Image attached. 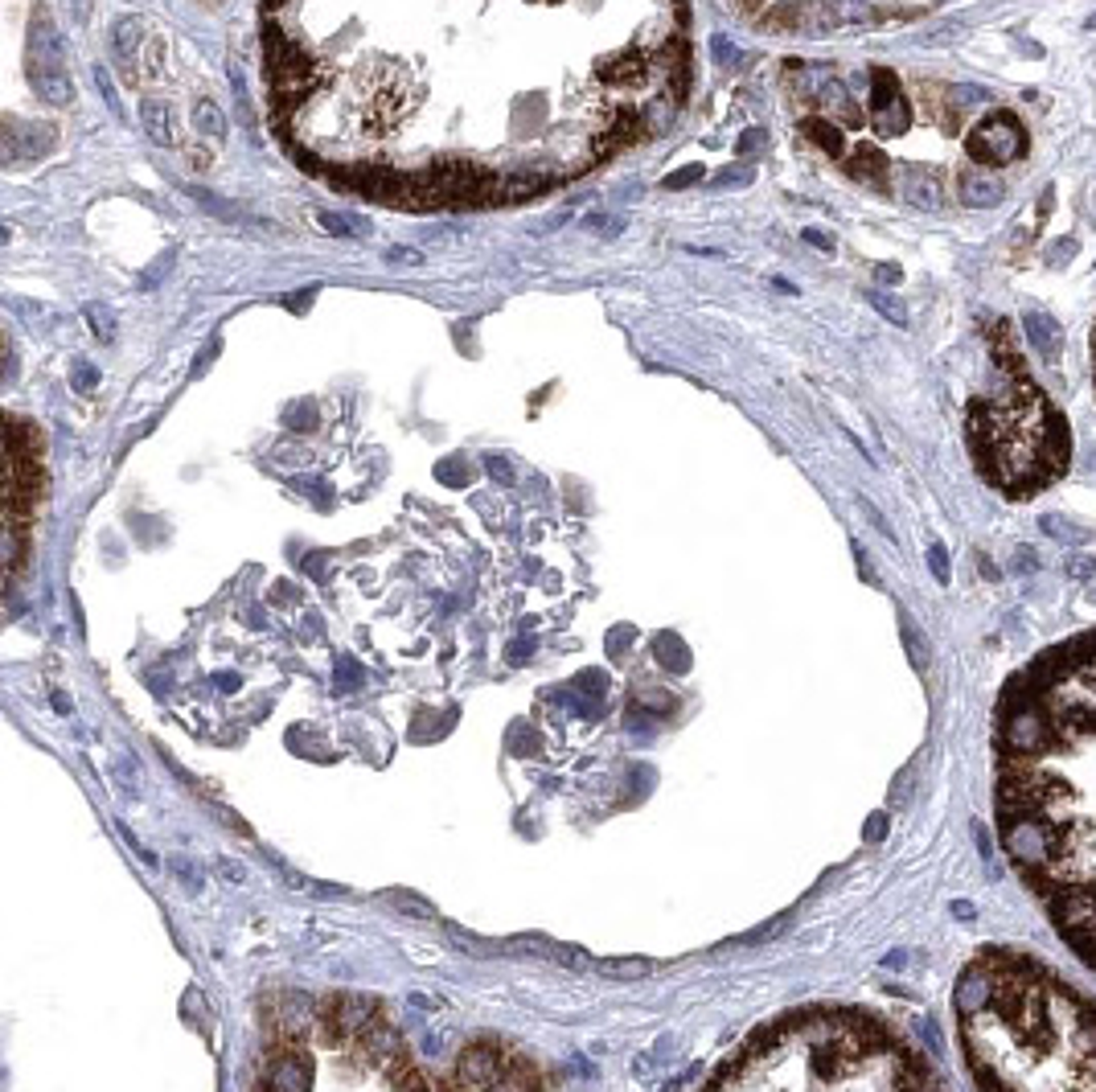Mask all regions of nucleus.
<instances>
[{
  "mask_svg": "<svg viewBox=\"0 0 1096 1092\" xmlns=\"http://www.w3.org/2000/svg\"><path fill=\"white\" fill-rule=\"evenodd\" d=\"M867 120L879 136H899L912 124V103L899 90V79L888 66H875L871 71V103H867Z\"/></svg>",
  "mask_w": 1096,
  "mask_h": 1092,
  "instance_id": "nucleus-10",
  "label": "nucleus"
},
{
  "mask_svg": "<svg viewBox=\"0 0 1096 1092\" xmlns=\"http://www.w3.org/2000/svg\"><path fill=\"white\" fill-rule=\"evenodd\" d=\"M899 194L920 205V210H941L945 198H941V181L932 177L928 169H899Z\"/></svg>",
  "mask_w": 1096,
  "mask_h": 1092,
  "instance_id": "nucleus-13",
  "label": "nucleus"
},
{
  "mask_svg": "<svg viewBox=\"0 0 1096 1092\" xmlns=\"http://www.w3.org/2000/svg\"><path fill=\"white\" fill-rule=\"evenodd\" d=\"M588 230H596V235H604V239H612L616 230H620V222L604 218V214H588Z\"/></svg>",
  "mask_w": 1096,
  "mask_h": 1092,
  "instance_id": "nucleus-29",
  "label": "nucleus"
},
{
  "mask_svg": "<svg viewBox=\"0 0 1096 1092\" xmlns=\"http://www.w3.org/2000/svg\"><path fill=\"white\" fill-rule=\"evenodd\" d=\"M805 243H813V247H822V251H834V243H830L826 235H818V230H805Z\"/></svg>",
  "mask_w": 1096,
  "mask_h": 1092,
  "instance_id": "nucleus-34",
  "label": "nucleus"
},
{
  "mask_svg": "<svg viewBox=\"0 0 1096 1092\" xmlns=\"http://www.w3.org/2000/svg\"><path fill=\"white\" fill-rule=\"evenodd\" d=\"M29 79H33V90L54 103V107H66L70 99H75V83H70L66 75V45H62V33L54 26L50 9H37L33 13V29H29Z\"/></svg>",
  "mask_w": 1096,
  "mask_h": 1092,
  "instance_id": "nucleus-7",
  "label": "nucleus"
},
{
  "mask_svg": "<svg viewBox=\"0 0 1096 1092\" xmlns=\"http://www.w3.org/2000/svg\"><path fill=\"white\" fill-rule=\"evenodd\" d=\"M33 431H26L21 420H9V559L17 571L21 539H26V509L37 501V452Z\"/></svg>",
  "mask_w": 1096,
  "mask_h": 1092,
  "instance_id": "nucleus-8",
  "label": "nucleus"
},
{
  "mask_svg": "<svg viewBox=\"0 0 1096 1092\" xmlns=\"http://www.w3.org/2000/svg\"><path fill=\"white\" fill-rule=\"evenodd\" d=\"M1092 345H1096V333H1092Z\"/></svg>",
  "mask_w": 1096,
  "mask_h": 1092,
  "instance_id": "nucleus-37",
  "label": "nucleus"
},
{
  "mask_svg": "<svg viewBox=\"0 0 1096 1092\" xmlns=\"http://www.w3.org/2000/svg\"><path fill=\"white\" fill-rule=\"evenodd\" d=\"M95 83H99V95H103V103L111 107V115H115V120H124V107H120V95H115V83H111V75L103 71V66H95Z\"/></svg>",
  "mask_w": 1096,
  "mask_h": 1092,
  "instance_id": "nucleus-26",
  "label": "nucleus"
},
{
  "mask_svg": "<svg viewBox=\"0 0 1096 1092\" xmlns=\"http://www.w3.org/2000/svg\"><path fill=\"white\" fill-rule=\"evenodd\" d=\"M194 124L205 132V136H222L226 132V120H222V111L209 103V99H202L198 107H194Z\"/></svg>",
  "mask_w": 1096,
  "mask_h": 1092,
  "instance_id": "nucleus-23",
  "label": "nucleus"
},
{
  "mask_svg": "<svg viewBox=\"0 0 1096 1092\" xmlns=\"http://www.w3.org/2000/svg\"><path fill=\"white\" fill-rule=\"evenodd\" d=\"M214 354H218V341H214V345H209V350H205V354H202V358L194 362V378H198V374H205V366H209V362H214Z\"/></svg>",
  "mask_w": 1096,
  "mask_h": 1092,
  "instance_id": "nucleus-31",
  "label": "nucleus"
},
{
  "mask_svg": "<svg viewBox=\"0 0 1096 1092\" xmlns=\"http://www.w3.org/2000/svg\"><path fill=\"white\" fill-rule=\"evenodd\" d=\"M952 1022L973 1092H1096V994L1031 948H977Z\"/></svg>",
  "mask_w": 1096,
  "mask_h": 1092,
  "instance_id": "nucleus-4",
  "label": "nucleus"
},
{
  "mask_svg": "<svg viewBox=\"0 0 1096 1092\" xmlns=\"http://www.w3.org/2000/svg\"><path fill=\"white\" fill-rule=\"evenodd\" d=\"M703 177H707L703 165H686V169H678V173H669L662 185H665V190H682V185H694V181H703Z\"/></svg>",
  "mask_w": 1096,
  "mask_h": 1092,
  "instance_id": "nucleus-27",
  "label": "nucleus"
},
{
  "mask_svg": "<svg viewBox=\"0 0 1096 1092\" xmlns=\"http://www.w3.org/2000/svg\"><path fill=\"white\" fill-rule=\"evenodd\" d=\"M386 259H390V263H407V267H415L419 259H424V255L411 251V247H390V251H386Z\"/></svg>",
  "mask_w": 1096,
  "mask_h": 1092,
  "instance_id": "nucleus-30",
  "label": "nucleus"
},
{
  "mask_svg": "<svg viewBox=\"0 0 1096 1092\" xmlns=\"http://www.w3.org/2000/svg\"><path fill=\"white\" fill-rule=\"evenodd\" d=\"M70 378H75V390H83V394H90V390H95V386H99V370H95V366H90L87 358H75V362H70Z\"/></svg>",
  "mask_w": 1096,
  "mask_h": 1092,
  "instance_id": "nucleus-25",
  "label": "nucleus"
},
{
  "mask_svg": "<svg viewBox=\"0 0 1096 1092\" xmlns=\"http://www.w3.org/2000/svg\"><path fill=\"white\" fill-rule=\"evenodd\" d=\"M87 320H90V333L99 341H115V316L103 305H87Z\"/></svg>",
  "mask_w": 1096,
  "mask_h": 1092,
  "instance_id": "nucleus-24",
  "label": "nucleus"
},
{
  "mask_svg": "<svg viewBox=\"0 0 1096 1092\" xmlns=\"http://www.w3.org/2000/svg\"><path fill=\"white\" fill-rule=\"evenodd\" d=\"M251 1092H543V1080L497 1039L428 1060L386 1003L337 990L275 998Z\"/></svg>",
  "mask_w": 1096,
  "mask_h": 1092,
  "instance_id": "nucleus-3",
  "label": "nucleus"
},
{
  "mask_svg": "<svg viewBox=\"0 0 1096 1092\" xmlns=\"http://www.w3.org/2000/svg\"><path fill=\"white\" fill-rule=\"evenodd\" d=\"M822 103H826V111H834V115H837V120L858 124V107L850 103V95H846V86H842V83L826 79V83H822Z\"/></svg>",
  "mask_w": 1096,
  "mask_h": 1092,
  "instance_id": "nucleus-18",
  "label": "nucleus"
},
{
  "mask_svg": "<svg viewBox=\"0 0 1096 1092\" xmlns=\"http://www.w3.org/2000/svg\"><path fill=\"white\" fill-rule=\"evenodd\" d=\"M965 152L969 160H977L982 169H994V165H1014V160L1027 152V128H1022V120L1014 111H990L982 124H973L969 136H965Z\"/></svg>",
  "mask_w": 1096,
  "mask_h": 1092,
  "instance_id": "nucleus-9",
  "label": "nucleus"
},
{
  "mask_svg": "<svg viewBox=\"0 0 1096 1092\" xmlns=\"http://www.w3.org/2000/svg\"><path fill=\"white\" fill-rule=\"evenodd\" d=\"M867 300H871V309L879 316H888L892 324H907V305L899 296H892V292H867Z\"/></svg>",
  "mask_w": 1096,
  "mask_h": 1092,
  "instance_id": "nucleus-21",
  "label": "nucleus"
},
{
  "mask_svg": "<svg viewBox=\"0 0 1096 1092\" xmlns=\"http://www.w3.org/2000/svg\"><path fill=\"white\" fill-rule=\"evenodd\" d=\"M932 567H937V575L945 579V550L941 546H932Z\"/></svg>",
  "mask_w": 1096,
  "mask_h": 1092,
  "instance_id": "nucleus-35",
  "label": "nucleus"
},
{
  "mask_svg": "<svg viewBox=\"0 0 1096 1092\" xmlns=\"http://www.w3.org/2000/svg\"><path fill=\"white\" fill-rule=\"evenodd\" d=\"M854 177H862V181H883V173H888V160H883L879 152H871V148H862V152H854Z\"/></svg>",
  "mask_w": 1096,
  "mask_h": 1092,
  "instance_id": "nucleus-22",
  "label": "nucleus"
},
{
  "mask_svg": "<svg viewBox=\"0 0 1096 1092\" xmlns=\"http://www.w3.org/2000/svg\"><path fill=\"white\" fill-rule=\"evenodd\" d=\"M990 752L1002 854L1056 937L1096 973V629L1010 673Z\"/></svg>",
  "mask_w": 1096,
  "mask_h": 1092,
  "instance_id": "nucleus-2",
  "label": "nucleus"
},
{
  "mask_svg": "<svg viewBox=\"0 0 1096 1092\" xmlns=\"http://www.w3.org/2000/svg\"><path fill=\"white\" fill-rule=\"evenodd\" d=\"M998 337V390L973 394L965 411V435L969 452L982 477L1007 497L1022 501L1043 493L1056 477L1067 469V424L1064 415L1047 403V394L1022 366L1014 341L1007 333V320H994Z\"/></svg>",
  "mask_w": 1096,
  "mask_h": 1092,
  "instance_id": "nucleus-6",
  "label": "nucleus"
},
{
  "mask_svg": "<svg viewBox=\"0 0 1096 1092\" xmlns=\"http://www.w3.org/2000/svg\"><path fill=\"white\" fill-rule=\"evenodd\" d=\"M1022 329H1027V341L1035 345V354H1039L1043 362H1056V358H1060L1064 333H1060L1056 316H1047L1043 309H1027V313H1022Z\"/></svg>",
  "mask_w": 1096,
  "mask_h": 1092,
  "instance_id": "nucleus-12",
  "label": "nucleus"
},
{
  "mask_svg": "<svg viewBox=\"0 0 1096 1092\" xmlns=\"http://www.w3.org/2000/svg\"><path fill=\"white\" fill-rule=\"evenodd\" d=\"M140 124H144V136L152 144H160V148H169L173 141H177V132H173V111H169V103L165 99H140Z\"/></svg>",
  "mask_w": 1096,
  "mask_h": 1092,
  "instance_id": "nucleus-15",
  "label": "nucleus"
},
{
  "mask_svg": "<svg viewBox=\"0 0 1096 1092\" xmlns=\"http://www.w3.org/2000/svg\"><path fill=\"white\" fill-rule=\"evenodd\" d=\"M703 1092H949L912 1039L862 1006H805L768 1022Z\"/></svg>",
  "mask_w": 1096,
  "mask_h": 1092,
  "instance_id": "nucleus-5",
  "label": "nucleus"
},
{
  "mask_svg": "<svg viewBox=\"0 0 1096 1092\" xmlns=\"http://www.w3.org/2000/svg\"><path fill=\"white\" fill-rule=\"evenodd\" d=\"M54 148V128L50 124H33V132L26 128H5V160L21 165V160H37L41 152Z\"/></svg>",
  "mask_w": 1096,
  "mask_h": 1092,
  "instance_id": "nucleus-11",
  "label": "nucleus"
},
{
  "mask_svg": "<svg viewBox=\"0 0 1096 1092\" xmlns=\"http://www.w3.org/2000/svg\"><path fill=\"white\" fill-rule=\"evenodd\" d=\"M875 275L883 284H899V267H892V263H883V267H875Z\"/></svg>",
  "mask_w": 1096,
  "mask_h": 1092,
  "instance_id": "nucleus-32",
  "label": "nucleus"
},
{
  "mask_svg": "<svg viewBox=\"0 0 1096 1092\" xmlns=\"http://www.w3.org/2000/svg\"><path fill=\"white\" fill-rule=\"evenodd\" d=\"M190 194H194V201H198V205H205V210H214V214H222V218H239V210H235V205L218 201L214 194H205V190H190Z\"/></svg>",
  "mask_w": 1096,
  "mask_h": 1092,
  "instance_id": "nucleus-28",
  "label": "nucleus"
},
{
  "mask_svg": "<svg viewBox=\"0 0 1096 1092\" xmlns=\"http://www.w3.org/2000/svg\"><path fill=\"white\" fill-rule=\"evenodd\" d=\"M489 473H497L501 481H509V477H514V473H509V464H505L501 456H489Z\"/></svg>",
  "mask_w": 1096,
  "mask_h": 1092,
  "instance_id": "nucleus-33",
  "label": "nucleus"
},
{
  "mask_svg": "<svg viewBox=\"0 0 1096 1092\" xmlns=\"http://www.w3.org/2000/svg\"><path fill=\"white\" fill-rule=\"evenodd\" d=\"M140 37H144V21H140V17H120V21H115L111 41H115V50H120V58H128V71H132V54H136Z\"/></svg>",
  "mask_w": 1096,
  "mask_h": 1092,
  "instance_id": "nucleus-16",
  "label": "nucleus"
},
{
  "mask_svg": "<svg viewBox=\"0 0 1096 1092\" xmlns=\"http://www.w3.org/2000/svg\"><path fill=\"white\" fill-rule=\"evenodd\" d=\"M801 132L809 136L813 144L818 148H826L830 156H842V148H846V141H842V128H834L830 120H805L801 124Z\"/></svg>",
  "mask_w": 1096,
  "mask_h": 1092,
  "instance_id": "nucleus-17",
  "label": "nucleus"
},
{
  "mask_svg": "<svg viewBox=\"0 0 1096 1092\" xmlns=\"http://www.w3.org/2000/svg\"><path fill=\"white\" fill-rule=\"evenodd\" d=\"M957 190H961V201L973 205V210H990V205L1002 201V181L994 173H986V169H965L961 181H957Z\"/></svg>",
  "mask_w": 1096,
  "mask_h": 1092,
  "instance_id": "nucleus-14",
  "label": "nucleus"
},
{
  "mask_svg": "<svg viewBox=\"0 0 1096 1092\" xmlns=\"http://www.w3.org/2000/svg\"><path fill=\"white\" fill-rule=\"evenodd\" d=\"M1084 29H1096V13H1092V17L1084 21Z\"/></svg>",
  "mask_w": 1096,
  "mask_h": 1092,
  "instance_id": "nucleus-36",
  "label": "nucleus"
},
{
  "mask_svg": "<svg viewBox=\"0 0 1096 1092\" xmlns=\"http://www.w3.org/2000/svg\"><path fill=\"white\" fill-rule=\"evenodd\" d=\"M317 226L324 230V235H337V239H349V235H366V222H358V218H349V214H329V210H320L317 214Z\"/></svg>",
  "mask_w": 1096,
  "mask_h": 1092,
  "instance_id": "nucleus-20",
  "label": "nucleus"
},
{
  "mask_svg": "<svg viewBox=\"0 0 1096 1092\" xmlns=\"http://www.w3.org/2000/svg\"><path fill=\"white\" fill-rule=\"evenodd\" d=\"M292 156L390 205L522 201L662 136L682 0H267Z\"/></svg>",
  "mask_w": 1096,
  "mask_h": 1092,
  "instance_id": "nucleus-1",
  "label": "nucleus"
},
{
  "mask_svg": "<svg viewBox=\"0 0 1096 1092\" xmlns=\"http://www.w3.org/2000/svg\"><path fill=\"white\" fill-rule=\"evenodd\" d=\"M752 181H756V165H752V160H735V165L719 169V173L711 177V185H719V190H735V185H752Z\"/></svg>",
  "mask_w": 1096,
  "mask_h": 1092,
  "instance_id": "nucleus-19",
  "label": "nucleus"
}]
</instances>
